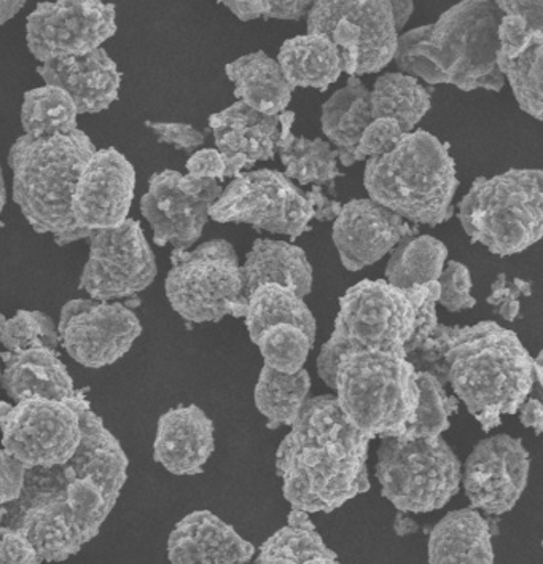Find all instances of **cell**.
Returning a JSON list of instances; mask_svg holds the SVG:
<instances>
[{"label": "cell", "mask_w": 543, "mask_h": 564, "mask_svg": "<svg viewBox=\"0 0 543 564\" xmlns=\"http://www.w3.org/2000/svg\"><path fill=\"white\" fill-rule=\"evenodd\" d=\"M416 371L452 384L456 399L489 432L503 415H517L535 383L534 364L518 335L492 321L475 326L438 324L431 338L406 356Z\"/></svg>", "instance_id": "6da1fadb"}, {"label": "cell", "mask_w": 543, "mask_h": 564, "mask_svg": "<svg viewBox=\"0 0 543 564\" xmlns=\"http://www.w3.org/2000/svg\"><path fill=\"white\" fill-rule=\"evenodd\" d=\"M368 445L335 395L308 399L276 453L282 492L292 510L332 513L370 490Z\"/></svg>", "instance_id": "7a4b0ae2"}, {"label": "cell", "mask_w": 543, "mask_h": 564, "mask_svg": "<svg viewBox=\"0 0 543 564\" xmlns=\"http://www.w3.org/2000/svg\"><path fill=\"white\" fill-rule=\"evenodd\" d=\"M502 12L489 0H464L435 23L399 35L394 61L402 74L428 85H455L463 91L499 93L506 84L496 56Z\"/></svg>", "instance_id": "3957f363"}, {"label": "cell", "mask_w": 543, "mask_h": 564, "mask_svg": "<svg viewBox=\"0 0 543 564\" xmlns=\"http://www.w3.org/2000/svg\"><path fill=\"white\" fill-rule=\"evenodd\" d=\"M96 152L84 131L52 138L21 135L9 153L13 199L37 234H52L56 245L88 239L93 231L75 224L73 196L78 176Z\"/></svg>", "instance_id": "277c9868"}, {"label": "cell", "mask_w": 543, "mask_h": 564, "mask_svg": "<svg viewBox=\"0 0 543 564\" xmlns=\"http://www.w3.org/2000/svg\"><path fill=\"white\" fill-rule=\"evenodd\" d=\"M363 185L371 202L403 220L437 227L455 216L456 162L448 142L426 130L403 134L391 152L368 159Z\"/></svg>", "instance_id": "5b68a950"}, {"label": "cell", "mask_w": 543, "mask_h": 564, "mask_svg": "<svg viewBox=\"0 0 543 564\" xmlns=\"http://www.w3.org/2000/svg\"><path fill=\"white\" fill-rule=\"evenodd\" d=\"M339 410L368 441L399 438L416 415V369L395 352L349 351L334 370Z\"/></svg>", "instance_id": "8992f818"}, {"label": "cell", "mask_w": 543, "mask_h": 564, "mask_svg": "<svg viewBox=\"0 0 543 564\" xmlns=\"http://www.w3.org/2000/svg\"><path fill=\"white\" fill-rule=\"evenodd\" d=\"M470 241L499 257L526 251L543 235L542 170H509L477 177L457 205Z\"/></svg>", "instance_id": "52a82bcc"}, {"label": "cell", "mask_w": 543, "mask_h": 564, "mask_svg": "<svg viewBox=\"0 0 543 564\" xmlns=\"http://www.w3.org/2000/svg\"><path fill=\"white\" fill-rule=\"evenodd\" d=\"M416 310L405 292L384 280H363L339 297L334 334L317 357V373L334 389L339 356L349 351L395 352L406 356L405 345L414 332Z\"/></svg>", "instance_id": "ba28073f"}, {"label": "cell", "mask_w": 543, "mask_h": 564, "mask_svg": "<svg viewBox=\"0 0 543 564\" xmlns=\"http://www.w3.org/2000/svg\"><path fill=\"white\" fill-rule=\"evenodd\" d=\"M463 466L442 437L381 438L377 477L382 498L399 512L427 513L442 509L459 492Z\"/></svg>", "instance_id": "9c48e42d"}, {"label": "cell", "mask_w": 543, "mask_h": 564, "mask_svg": "<svg viewBox=\"0 0 543 564\" xmlns=\"http://www.w3.org/2000/svg\"><path fill=\"white\" fill-rule=\"evenodd\" d=\"M171 263L164 291L178 316L193 324L220 323L225 316L245 317L246 308L239 303L241 265L231 242L213 239L195 251L174 249Z\"/></svg>", "instance_id": "30bf717a"}, {"label": "cell", "mask_w": 543, "mask_h": 564, "mask_svg": "<svg viewBox=\"0 0 543 564\" xmlns=\"http://www.w3.org/2000/svg\"><path fill=\"white\" fill-rule=\"evenodd\" d=\"M306 28L337 45L349 77L380 73L394 61L399 32L389 0H316Z\"/></svg>", "instance_id": "8fae6325"}, {"label": "cell", "mask_w": 543, "mask_h": 564, "mask_svg": "<svg viewBox=\"0 0 543 564\" xmlns=\"http://www.w3.org/2000/svg\"><path fill=\"white\" fill-rule=\"evenodd\" d=\"M217 224H248L253 230L285 235L295 241L311 228L314 210L305 192L284 173L256 170L241 173L210 206Z\"/></svg>", "instance_id": "7c38bea8"}, {"label": "cell", "mask_w": 543, "mask_h": 564, "mask_svg": "<svg viewBox=\"0 0 543 564\" xmlns=\"http://www.w3.org/2000/svg\"><path fill=\"white\" fill-rule=\"evenodd\" d=\"M3 452L24 469L53 467L73 459L82 441V423L74 398L67 401L28 399L0 401Z\"/></svg>", "instance_id": "4fadbf2b"}, {"label": "cell", "mask_w": 543, "mask_h": 564, "mask_svg": "<svg viewBox=\"0 0 543 564\" xmlns=\"http://www.w3.org/2000/svg\"><path fill=\"white\" fill-rule=\"evenodd\" d=\"M89 257L78 289L91 300L110 302L145 291L159 274L155 253L141 223L128 219L120 227L93 231Z\"/></svg>", "instance_id": "5bb4252c"}, {"label": "cell", "mask_w": 543, "mask_h": 564, "mask_svg": "<svg viewBox=\"0 0 543 564\" xmlns=\"http://www.w3.org/2000/svg\"><path fill=\"white\" fill-rule=\"evenodd\" d=\"M117 9L101 0L42 2L28 17L26 42L42 64L85 56L117 34Z\"/></svg>", "instance_id": "9a60e30c"}, {"label": "cell", "mask_w": 543, "mask_h": 564, "mask_svg": "<svg viewBox=\"0 0 543 564\" xmlns=\"http://www.w3.org/2000/svg\"><path fill=\"white\" fill-rule=\"evenodd\" d=\"M59 341L75 362L87 369L112 366L142 335L130 306L98 300H70L61 310Z\"/></svg>", "instance_id": "2e32d148"}, {"label": "cell", "mask_w": 543, "mask_h": 564, "mask_svg": "<svg viewBox=\"0 0 543 564\" xmlns=\"http://www.w3.org/2000/svg\"><path fill=\"white\" fill-rule=\"evenodd\" d=\"M531 456L521 438L499 434L475 445L464 466V485L471 509L503 516L520 501L528 487Z\"/></svg>", "instance_id": "e0dca14e"}, {"label": "cell", "mask_w": 543, "mask_h": 564, "mask_svg": "<svg viewBox=\"0 0 543 564\" xmlns=\"http://www.w3.org/2000/svg\"><path fill=\"white\" fill-rule=\"evenodd\" d=\"M134 188L135 171L130 160L113 148L96 150L75 185V224L88 231L120 227L128 220Z\"/></svg>", "instance_id": "ac0fdd59"}, {"label": "cell", "mask_w": 543, "mask_h": 564, "mask_svg": "<svg viewBox=\"0 0 543 564\" xmlns=\"http://www.w3.org/2000/svg\"><path fill=\"white\" fill-rule=\"evenodd\" d=\"M420 230L382 208L370 198L346 203L334 220L335 248L343 267L352 273L380 262L400 242L417 237Z\"/></svg>", "instance_id": "d6986e66"}, {"label": "cell", "mask_w": 543, "mask_h": 564, "mask_svg": "<svg viewBox=\"0 0 543 564\" xmlns=\"http://www.w3.org/2000/svg\"><path fill=\"white\" fill-rule=\"evenodd\" d=\"M182 174L164 170L153 174L148 194L142 196L141 213L153 230V241L160 248L173 245L178 251H188L205 230L209 209L224 192L217 184L207 194L192 198L178 191Z\"/></svg>", "instance_id": "ffe728a7"}, {"label": "cell", "mask_w": 543, "mask_h": 564, "mask_svg": "<svg viewBox=\"0 0 543 564\" xmlns=\"http://www.w3.org/2000/svg\"><path fill=\"white\" fill-rule=\"evenodd\" d=\"M256 547L209 510L184 517L167 539L171 564H249Z\"/></svg>", "instance_id": "44dd1931"}, {"label": "cell", "mask_w": 543, "mask_h": 564, "mask_svg": "<svg viewBox=\"0 0 543 564\" xmlns=\"http://www.w3.org/2000/svg\"><path fill=\"white\" fill-rule=\"evenodd\" d=\"M216 448L214 423L199 406H176L159 420L153 459L173 476H199Z\"/></svg>", "instance_id": "7402d4cb"}, {"label": "cell", "mask_w": 543, "mask_h": 564, "mask_svg": "<svg viewBox=\"0 0 543 564\" xmlns=\"http://www.w3.org/2000/svg\"><path fill=\"white\" fill-rule=\"evenodd\" d=\"M37 74L45 85L66 91L78 113L109 109L120 91L121 73L102 46L85 56L48 61L37 67Z\"/></svg>", "instance_id": "603a6c76"}, {"label": "cell", "mask_w": 543, "mask_h": 564, "mask_svg": "<svg viewBox=\"0 0 543 564\" xmlns=\"http://www.w3.org/2000/svg\"><path fill=\"white\" fill-rule=\"evenodd\" d=\"M241 270V303L248 308L252 292L264 284H278L291 289L300 299L313 292L314 271L308 256L292 242L259 238L246 256Z\"/></svg>", "instance_id": "cb8c5ba5"}, {"label": "cell", "mask_w": 543, "mask_h": 564, "mask_svg": "<svg viewBox=\"0 0 543 564\" xmlns=\"http://www.w3.org/2000/svg\"><path fill=\"white\" fill-rule=\"evenodd\" d=\"M0 359L6 366L0 387L15 403L28 399L67 401L74 398L73 377L56 349H30L18 355L2 352Z\"/></svg>", "instance_id": "d4e9b609"}, {"label": "cell", "mask_w": 543, "mask_h": 564, "mask_svg": "<svg viewBox=\"0 0 543 564\" xmlns=\"http://www.w3.org/2000/svg\"><path fill=\"white\" fill-rule=\"evenodd\" d=\"M214 141L224 160L248 156L256 164L270 162L276 156L280 120L256 112L238 101L209 117Z\"/></svg>", "instance_id": "484cf974"}, {"label": "cell", "mask_w": 543, "mask_h": 564, "mask_svg": "<svg viewBox=\"0 0 543 564\" xmlns=\"http://www.w3.org/2000/svg\"><path fill=\"white\" fill-rule=\"evenodd\" d=\"M431 564H495L491 524L478 510L446 513L428 535Z\"/></svg>", "instance_id": "4316f807"}, {"label": "cell", "mask_w": 543, "mask_h": 564, "mask_svg": "<svg viewBox=\"0 0 543 564\" xmlns=\"http://www.w3.org/2000/svg\"><path fill=\"white\" fill-rule=\"evenodd\" d=\"M225 73L235 84L238 101L256 112L278 117L291 105L294 89L285 80L278 61L262 50L228 63Z\"/></svg>", "instance_id": "83f0119b"}, {"label": "cell", "mask_w": 543, "mask_h": 564, "mask_svg": "<svg viewBox=\"0 0 543 564\" xmlns=\"http://www.w3.org/2000/svg\"><path fill=\"white\" fill-rule=\"evenodd\" d=\"M276 61L292 89L316 88L325 93L343 74L337 45L323 34L289 39L282 44Z\"/></svg>", "instance_id": "f1b7e54d"}, {"label": "cell", "mask_w": 543, "mask_h": 564, "mask_svg": "<svg viewBox=\"0 0 543 564\" xmlns=\"http://www.w3.org/2000/svg\"><path fill=\"white\" fill-rule=\"evenodd\" d=\"M295 112L285 110L278 116L280 120V138L276 150L285 167V177L298 182L300 185H334L335 178L343 177L338 170V152L330 148L324 139L311 141L296 138L292 133Z\"/></svg>", "instance_id": "f546056e"}, {"label": "cell", "mask_w": 543, "mask_h": 564, "mask_svg": "<svg viewBox=\"0 0 543 564\" xmlns=\"http://www.w3.org/2000/svg\"><path fill=\"white\" fill-rule=\"evenodd\" d=\"M370 89L359 77H349L345 88L338 89L323 106V133L337 148L339 163L352 166L354 152L359 145L360 135L371 123Z\"/></svg>", "instance_id": "4dcf8cb0"}, {"label": "cell", "mask_w": 543, "mask_h": 564, "mask_svg": "<svg viewBox=\"0 0 543 564\" xmlns=\"http://www.w3.org/2000/svg\"><path fill=\"white\" fill-rule=\"evenodd\" d=\"M253 564H341L325 545L308 513L292 510L287 527L268 538Z\"/></svg>", "instance_id": "1f68e13d"}, {"label": "cell", "mask_w": 543, "mask_h": 564, "mask_svg": "<svg viewBox=\"0 0 543 564\" xmlns=\"http://www.w3.org/2000/svg\"><path fill=\"white\" fill-rule=\"evenodd\" d=\"M368 105L371 120H395L403 133H412L431 110V91L410 75L389 73L374 82Z\"/></svg>", "instance_id": "d6a6232c"}, {"label": "cell", "mask_w": 543, "mask_h": 564, "mask_svg": "<svg viewBox=\"0 0 543 564\" xmlns=\"http://www.w3.org/2000/svg\"><path fill=\"white\" fill-rule=\"evenodd\" d=\"M250 341L274 324H292L305 330L316 340V317L311 313L305 300L300 299L291 289L278 284H264L252 292L245 314Z\"/></svg>", "instance_id": "836d02e7"}, {"label": "cell", "mask_w": 543, "mask_h": 564, "mask_svg": "<svg viewBox=\"0 0 543 564\" xmlns=\"http://www.w3.org/2000/svg\"><path fill=\"white\" fill-rule=\"evenodd\" d=\"M311 375L308 370L285 375L263 366L256 387V405L267 417L268 430L294 426L296 417L308 401Z\"/></svg>", "instance_id": "e575fe53"}, {"label": "cell", "mask_w": 543, "mask_h": 564, "mask_svg": "<svg viewBox=\"0 0 543 564\" xmlns=\"http://www.w3.org/2000/svg\"><path fill=\"white\" fill-rule=\"evenodd\" d=\"M448 249L441 239L417 235L405 239L392 252L385 267V282L392 288L406 291L414 285L441 280Z\"/></svg>", "instance_id": "d590c367"}, {"label": "cell", "mask_w": 543, "mask_h": 564, "mask_svg": "<svg viewBox=\"0 0 543 564\" xmlns=\"http://www.w3.org/2000/svg\"><path fill=\"white\" fill-rule=\"evenodd\" d=\"M77 119V107L63 89L45 85L24 93L21 124L28 138L74 133L78 130Z\"/></svg>", "instance_id": "8d00e7d4"}, {"label": "cell", "mask_w": 543, "mask_h": 564, "mask_svg": "<svg viewBox=\"0 0 543 564\" xmlns=\"http://www.w3.org/2000/svg\"><path fill=\"white\" fill-rule=\"evenodd\" d=\"M496 63L503 78L509 80L514 99L521 110L543 120V35L535 39L521 55L507 58L502 53L496 56Z\"/></svg>", "instance_id": "74e56055"}, {"label": "cell", "mask_w": 543, "mask_h": 564, "mask_svg": "<svg viewBox=\"0 0 543 564\" xmlns=\"http://www.w3.org/2000/svg\"><path fill=\"white\" fill-rule=\"evenodd\" d=\"M416 384L420 391L416 415L400 441L441 437L449 430V416L457 412V399L446 394L445 387L434 375L416 371Z\"/></svg>", "instance_id": "f35d334b"}, {"label": "cell", "mask_w": 543, "mask_h": 564, "mask_svg": "<svg viewBox=\"0 0 543 564\" xmlns=\"http://www.w3.org/2000/svg\"><path fill=\"white\" fill-rule=\"evenodd\" d=\"M314 341L316 340L300 327L274 324L264 328L253 345L259 348L264 366L280 373L294 375L305 367Z\"/></svg>", "instance_id": "ab89813d"}, {"label": "cell", "mask_w": 543, "mask_h": 564, "mask_svg": "<svg viewBox=\"0 0 543 564\" xmlns=\"http://www.w3.org/2000/svg\"><path fill=\"white\" fill-rule=\"evenodd\" d=\"M0 343L7 352L30 351V349H56L59 345L58 328L48 314L18 310L12 319L0 313Z\"/></svg>", "instance_id": "60d3db41"}, {"label": "cell", "mask_w": 543, "mask_h": 564, "mask_svg": "<svg viewBox=\"0 0 543 564\" xmlns=\"http://www.w3.org/2000/svg\"><path fill=\"white\" fill-rule=\"evenodd\" d=\"M438 284H441V297L437 303H441L449 313L466 312L477 305V300L471 297L470 271L464 263L449 260L443 268Z\"/></svg>", "instance_id": "b9f144b4"}, {"label": "cell", "mask_w": 543, "mask_h": 564, "mask_svg": "<svg viewBox=\"0 0 543 564\" xmlns=\"http://www.w3.org/2000/svg\"><path fill=\"white\" fill-rule=\"evenodd\" d=\"M403 134L405 133L395 120L378 119L371 121L360 135L359 145L354 152V162H366L371 156H381L391 152Z\"/></svg>", "instance_id": "7bdbcfd3"}, {"label": "cell", "mask_w": 543, "mask_h": 564, "mask_svg": "<svg viewBox=\"0 0 543 564\" xmlns=\"http://www.w3.org/2000/svg\"><path fill=\"white\" fill-rule=\"evenodd\" d=\"M531 282L514 278L510 280L506 273L498 274L491 284V294L486 299L488 305L495 306L496 313L507 323H513L520 314V299L531 297Z\"/></svg>", "instance_id": "ee69618b"}, {"label": "cell", "mask_w": 543, "mask_h": 564, "mask_svg": "<svg viewBox=\"0 0 543 564\" xmlns=\"http://www.w3.org/2000/svg\"><path fill=\"white\" fill-rule=\"evenodd\" d=\"M543 32H534L520 17L503 15L498 28L499 53L507 58L521 55Z\"/></svg>", "instance_id": "f6af8a7d"}, {"label": "cell", "mask_w": 543, "mask_h": 564, "mask_svg": "<svg viewBox=\"0 0 543 564\" xmlns=\"http://www.w3.org/2000/svg\"><path fill=\"white\" fill-rule=\"evenodd\" d=\"M0 517V564H44L26 535L6 527Z\"/></svg>", "instance_id": "bcb514c9"}, {"label": "cell", "mask_w": 543, "mask_h": 564, "mask_svg": "<svg viewBox=\"0 0 543 564\" xmlns=\"http://www.w3.org/2000/svg\"><path fill=\"white\" fill-rule=\"evenodd\" d=\"M148 127L163 144L173 145L177 150L193 152L205 144L206 135L187 123H164V121H149Z\"/></svg>", "instance_id": "7dc6e473"}, {"label": "cell", "mask_w": 543, "mask_h": 564, "mask_svg": "<svg viewBox=\"0 0 543 564\" xmlns=\"http://www.w3.org/2000/svg\"><path fill=\"white\" fill-rule=\"evenodd\" d=\"M24 469L18 460L0 449V507L20 498L24 484Z\"/></svg>", "instance_id": "c3c4849f"}, {"label": "cell", "mask_w": 543, "mask_h": 564, "mask_svg": "<svg viewBox=\"0 0 543 564\" xmlns=\"http://www.w3.org/2000/svg\"><path fill=\"white\" fill-rule=\"evenodd\" d=\"M191 176L210 178V181H225V162L217 149H203L193 153L187 162Z\"/></svg>", "instance_id": "681fc988"}, {"label": "cell", "mask_w": 543, "mask_h": 564, "mask_svg": "<svg viewBox=\"0 0 543 564\" xmlns=\"http://www.w3.org/2000/svg\"><path fill=\"white\" fill-rule=\"evenodd\" d=\"M502 15L523 18L534 32H543L542 0H496Z\"/></svg>", "instance_id": "f907efd6"}, {"label": "cell", "mask_w": 543, "mask_h": 564, "mask_svg": "<svg viewBox=\"0 0 543 564\" xmlns=\"http://www.w3.org/2000/svg\"><path fill=\"white\" fill-rule=\"evenodd\" d=\"M313 0H267L264 20L298 21L308 17Z\"/></svg>", "instance_id": "816d5d0a"}, {"label": "cell", "mask_w": 543, "mask_h": 564, "mask_svg": "<svg viewBox=\"0 0 543 564\" xmlns=\"http://www.w3.org/2000/svg\"><path fill=\"white\" fill-rule=\"evenodd\" d=\"M305 196L309 202L311 208L314 210V219L317 223H334L339 213H341L343 205H339L335 199L328 198L319 185H313V188Z\"/></svg>", "instance_id": "f5cc1de1"}, {"label": "cell", "mask_w": 543, "mask_h": 564, "mask_svg": "<svg viewBox=\"0 0 543 564\" xmlns=\"http://www.w3.org/2000/svg\"><path fill=\"white\" fill-rule=\"evenodd\" d=\"M220 3H224V6L241 21L263 18L264 7H267V0H224V2Z\"/></svg>", "instance_id": "db71d44e"}, {"label": "cell", "mask_w": 543, "mask_h": 564, "mask_svg": "<svg viewBox=\"0 0 543 564\" xmlns=\"http://www.w3.org/2000/svg\"><path fill=\"white\" fill-rule=\"evenodd\" d=\"M520 421L524 427H532L535 434L541 435L543 431V405L539 399H526L520 406Z\"/></svg>", "instance_id": "11a10c76"}, {"label": "cell", "mask_w": 543, "mask_h": 564, "mask_svg": "<svg viewBox=\"0 0 543 564\" xmlns=\"http://www.w3.org/2000/svg\"><path fill=\"white\" fill-rule=\"evenodd\" d=\"M217 184H219V182L210 181V178H199L191 176V174L184 176V174H182V177L178 178L177 187L182 194L192 196V198H198V196L207 194L210 188L216 187Z\"/></svg>", "instance_id": "9f6ffc18"}, {"label": "cell", "mask_w": 543, "mask_h": 564, "mask_svg": "<svg viewBox=\"0 0 543 564\" xmlns=\"http://www.w3.org/2000/svg\"><path fill=\"white\" fill-rule=\"evenodd\" d=\"M392 17L397 32L402 31L410 21L414 12V2L412 0H394L391 2Z\"/></svg>", "instance_id": "6f0895ef"}, {"label": "cell", "mask_w": 543, "mask_h": 564, "mask_svg": "<svg viewBox=\"0 0 543 564\" xmlns=\"http://www.w3.org/2000/svg\"><path fill=\"white\" fill-rule=\"evenodd\" d=\"M417 530H420V524H417L412 517H409L403 512L397 513L394 531L399 538H406V535L417 533Z\"/></svg>", "instance_id": "680465c9"}, {"label": "cell", "mask_w": 543, "mask_h": 564, "mask_svg": "<svg viewBox=\"0 0 543 564\" xmlns=\"http://www.w3.org/2000/svg\"><path fill=\"white\" fill-rule=\"evenodd\" d=\"M24 0H0V26L23 10Z\"/></svg>", "instance_id": "91938a15"}, {"label": "cell", "mask_w": 543, "mask_h": 564, "mask_svg": "<svg viewBox=\"0 0 543 564\" xmlns=\"http://www.w3.org/2000/svg\"><path fill=\"white\" fill-rule=\"evenodd\" d=\"M7 191L6 181H3L2 167H0V213L6 208Z\"/></svg>", "instance_id": "94428289"}, {"label": "cell", "mask_w": 543, "mask_h": 564, "mask_svg": "<svg viewBox=\"0 0 543 564\" xmlns=\"http://www.w3.org/2000/svg\"><path fill=\"white\" fill-rule=\"evenodd\" d=\"M6 516V510H3V507H0V517Z\"/></svg>", "instance_id": "6125c7cd"}, {"label": "cell", "mask_w": 543, "mask_h": 564, "mask_svg": "<svg viewBox=\"0 0 543 564\" xmlns=\"http://www.w3.org/2000/svg\"><path fill=\"white\" fill-rule=\"evenodd\" d=\"M0 362H2V359H0ZM0 377H2V367H0Z\"/></svg>", "instance_id": "be15d7a7"}]
</instances>
